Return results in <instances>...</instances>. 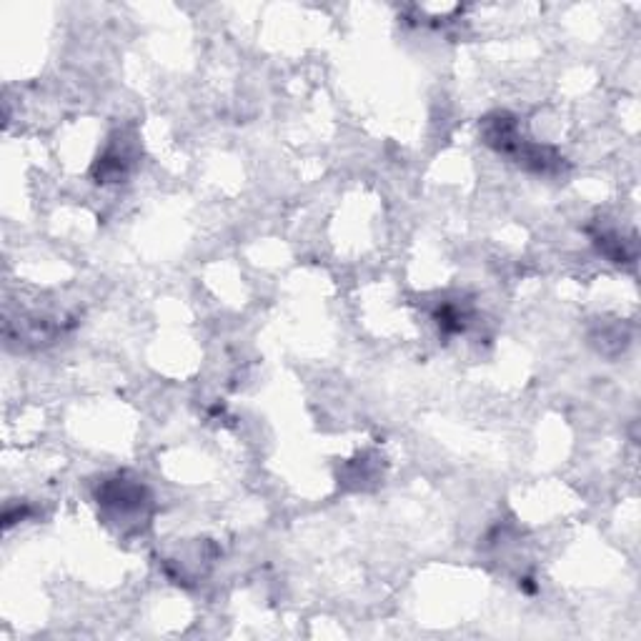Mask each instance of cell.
Masks as SVG:
<instances>
[{
	"label": "cell",
	"instance_id": "1",
	"mask_svg": "<svg viewBox=\"0 0 641 641\" xmlns=\"http://www.w3.org/2000/svg\"><path fill=\"white\" fill-rule=\"evenodd\" d=\"M479 133L481 141L491 151L511 158L516 166L526 168V171L539 173V176H559L566 168L564 156L556 148L541 146V143H534L531 138H526L521 133L519 118L511 116L509 111H494L489 116H484Z\"/></svg>",
	"mask_w": 641,
	"mask_h": 641
},
{
	"label": "cell",
	"instance_id": "2",
	"mask_svg": "<svg viewBox=\"0 0 641 641\" xmlns=\"http://www.w3.org/2000/svg\"><path fill=\"white\" fill-rule=\"evenodd\" d=\"M98 504L103 509H111L118 519L121 516L126 519V516H143L146 506L151 504V496H148V489L141 481L116 476V479H108L101 484V489H98Z\"/></svg>",
	"mask_w": 641,
	"mask_h": 641
},
{
	"label": "cell",
	"instance_id": "3",
	"mask_svg": "<svg viewBox=\"0 0 641 641\" xmlns=\"http://www.w3.org/2000/svg\"><path fill=\"white\" fill-rule=\"evenodd\" d=\"M594 241H596V246H599V251L604 253L609 261H614V263L634 261V256H636L634 241H624V236H619V233L604 231V233H599V236H594Z\"/></svg>",
	"mask_w": 641,
	"mask_h": 641
},
{
	"label": "cell",
	"instance_id": "4",
	"mask_svg": "<svg viewBox=\"0 0 641 641\" xmlns=\"http://www.w3.org/2000/svg\"><path fill=\"white\" fill-rule=\"evenodd\" d=\"M434 321L439 324V329L444 331L446 336L464 334L466 326H469V311L456 303H441L434 311Z\"/></svg>",
	"mask_w": 641,
	"mask_h": 641
}]
</instances>
